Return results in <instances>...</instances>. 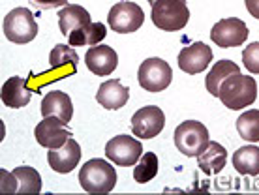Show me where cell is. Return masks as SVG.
Segmentation results:
<instances>
[{"instance_id": "ffe728a7", "label": "cell", "mask_w": 259, "mask_h": 195, "mask_svg": "<svg viewBox=\"0 0 259 195\" xmlns=\"http://www.w3.org/2000/svg\"><path fill=\"white\" fill-rule=\"evenodd\" d=\"M227 163V150L216 141H210L208 147L199 156H197V165L205 175H218Z\"/></svg>"}, {"instance_id": "484cf974", "label": "cell", "mask_w": 259, "mask_h": 195, "mask_svg": "<svg viewBox=\"0 0 259 195\" xmlns=\"http://www.w3.org/2000/svg\"><path fill=\"white\" fill-rule=\"evenodd\" d=\"M158 175V156L154 152H147L139 158V162L134 165V180L137 184L150 182Z\"/></svg>"}, {"instance_id": "cb8c5ba5", "label": "cell", "mask_w": 259, "mask_h": 195, "mask_svg": "<svg viewBox=\"0 0 259 195\" xmlns=\"http://www.w3.org/2000/svg\"><path fill=\"white\" fill-rule=\"evenodd\" d=\"M237 131L244 141L259 143V109H248L237 118Z\"/></svg>"}, {"instance_id": "9c48e42d", "label": "cell", "mask_w": 259, "mask_h": 195, "mask_svg": "<svg viewBox=\"0 0 259 195\" xmlns=\"http://www.w3.org/2000/svg\"><path fill=\"white\" fill-rule=\"evenodd\" d=\"M163 126H165V115L156 105L141 107L132 117V133L137 139H152V137L160 135Z\"/></svg>"}, {"instance_id": "f546056e", "label": "cell", "mask_w": 259, "mask_h": 195, "mask_svg": "<svg viewBox=\"0 0 259 195\" xmlns=\"http://www.w3.org/2000/svg\"><path fill=\"white\" fill-rule=\"evenodd\" d=\"M244 2H246V8H248V12H250V15L255 17V19H259V0H244Z\"/></svg>"}, {"instance_id": "d4e9b609", "label": "cell", "mask_w": 259, "mask_h": 195, "mask_svg": "<svg viewBox=\"0 0 259 195\" xmlns=\"http://www.w3.org/2000/svg\"><path fill=\"white\" fill-rule=\"evenodd\" d=\"M17 178V191L19 193H39L41 191V176L32 167H17L12 171Z\"/></svg>"}, {"instance_id": "7402d4cb", "label": "cell", "mask_w": 259, "mask_h": 195, "mask_svg": "<svg viewBox=\"0 0 259 195\" xmlns=\"http://www.w3.org/2000/svg\"><path fill=\"white\" fill-rule=\"evenodd\" d=\"M233 165L240 175H259V147L248 144V147H240L239 150H235Z\"/></svg>"}, {"instance_id": "3957f363", "label": "cell", "mask_w": 259, "mask_h": 195, "mask_svg": "<svg viewBox=\"0 0 259 195\" xmlns=\"http://www.w3.org/2000/svg\"><path fill=\"white\" fill-rule=\"evenodd\" d=\"M152 23L160 30L177 32L182 30L190 21V10L186 0H158L152 4Z\"/></svg>"}, {"instance_id": "4fadbf2b", "label": "cell", "mask_w": 259, "mask_h": 195, "mask_svg": "<svg viewBox=\"0 0 259 195\" xmlns=\"http://www.w3.org/2000/svg\"><path fill=\"white\" fill-rule=\"evenodd\" d=\"M81 160V147L75 139H68L64 147L55 150H47V162L55 173H71L79 165Z\"/></svg>"}, {"instance_id": "8fae6325", "label": "cell", "mask_w": 259, "mask_h": 195, "mask_svg": "<svg viewBox=\"0 0 259 195\" xmlns=\"http://www.w3.org/2000/svg\"><path fill=\"white\" fill-rule=\"evenodd\" d=\"M34 135H36V141H38L44 149L47 150H55L64 147L66 141L71 137V131L66 128V124H62L59 118H44L41 122L36 126L34 130Z\"/></svg>"}, {"instance_id": "5bb4252c", "label": "cell", "mask_w": 259, "mask_h": 195, "mask_svg": "<svg viewBox=\"0 0 259 195\" xmlns=\"http://www.w3.org/2000/svg\"><path fill=\"white\" fill-rule=\"evenodd\" d=\"M84 64L94 75H111L118 66L117 51L109 45H92L84 55Z\"/></svg>"}, {"instance_id": "603a6c76", "label": "cell", "mask_w": 259, "mask_h": 195, "mask_svg": "<svg viewBox=\"0 0 259 195\" xmlns=\"http://www.w3.org/2000/svg\"><path fill=\"white\" fill-rule=\"evenodd\" d=\"M107 36V28L104 23H91L77 32L68 36V45L81 47V45H100L102 39Z\"/></svg>"}, {"instance_id": "ac0fdd59", "label": "cell", "mask_w": 259, "mask_h": 195, "mask_svg": "<svg viewBox=\"0 0 259 195\" xmlns=\"http://www.w3.org/2000/svg\"><path fill=\"white\" fill-rule=\"evenodd\" d=\"M77 62H79V57L71 45L59 43V45H55L51 49L49 66H51V72L60 73V77L75 75L77 73Z\"/></svg>"}, {"instance_id": "277c9868", "label": "cell", "mask_w": 259, "mask_h": 195, "mask_svg": "<svg viewBox=\"0 0 259 195\" xmlns=\"http://www.w3.org/2000/svg\"><path fill=\"white\" fill-rule=\"evenodd\" d=\"M2 30L12 43H28L38 36V23L30 10L15 8L2 21Z\"/></svg>"}, {"instance_id": "52a82bcc", "label": "cell", "mask_w": 259, "mask_h": 195, "mask_svg": "<svg viewBox=\"0 0 259 195\" xmlns=\"http://www.w3.org/2000/svg\"><path fill=\"white\" fill-rule=\"evenodd\" d=\"M105 156L120 167H132L143 156V144L132 135H117L105 144Z\"/></svg>"}, {"instance_id": "7a4b0ae2", "label": "cell", "mask_w": 259, "mask_h": 195, "mask_svg": "<svg viewBox=\"0 0 259 195\" xmlns=\"http://www.w3.org/2000/svg\"><path fill=\"white\" fill-rule=\"evenodd\" d=\"M79 184L89 193H107L117 186V171L109 162L94 158L81 167Z\"/></svg>"}, {"instance_id": "e0dca14e", "label": "cell", "mask_w": 259, "mask_h": 195, "mask_svg": "<svg viewBox=\"0 0 259 195\" xmlns=\"http://www.w3.org/2000/svg\"><path fill=\"white\" fill-rule=\"evenodd\" d=\"M26 83H28V79L19 77V75H13V77L8 79L2 85V90H0L2 104L6 107H12V109H21V107L28 105L32 92L26 86Z\"/></svg>"}, {"instance_id": "8992f818", "label": "cell", "mask_w": 259, "mask_h": 195, "mask_svg": "<svg viewBox=\"0 0 259 195\" xmlns=\"http://www.w3.org/2000/svg\"><path fill=\"white\" fill-rule=\"evenodd\" d=\"M137 81L143 90L149 92H162L165 90L173 81V70L165 60L152 57L143 60L137 72Z\"/></svg>"}, {"instance_id": "4316f807", "label": "cell", "mask_w": 259, "mask_h": 195, "mask_svg": "<svg viewBox=\"0 0 259 195\" xmlns=\"http://www.w3.org/2000/svg\"><path fill=\"white\" fill-rule=\"evenodd\" d=\"M242 60H244V66H246L248 72L259 73V41H253V43L244 47Z\"/></svg>"}, {"instance_id": "5b68a950", "label": "cell", "mask_w": 259, "mask_h": 195, "mask_svg": "<svg viewBox=\"0 0 259 195\" xmlns=\"http://www.w3.org/2000/svg\"><path fill=\"white\" fill-rule=\"evenodd\" d=\"M210 143L208 130L197 120H184L175 130V147L184 156L197 158Z\"/></svg>"}, {"instance_id": "6da1fadb", "label": "cell", "mask_w": 259, "mask_h": 195, "mask_svg": "<svg viewBox=\"0 0 259 195\" xmlns=\"http://www.w3.org/2000/svg\"><path fill=\"white\" fill-rule=\"evenodd\" d=\"M218 98L227 109H244L257 100V83L252 75H242L240 72L233 73L220 85Z\"/></svg>"}, {"instance_id": "f1b7e54d", "label": "cell", "mask_w": 259, "mask_h": 195, "mask_svg": "<svg viewBox=\"0 0 259 195\" xmlns=\"http://www.w3.org/2000/svg\"><path fill=\"white\" fill-rule=\"evenodd\" d=\"M30 4L38 10H53V8H64L68 6V0H28Z\"/></svg>"}, {"instance_id": "9a60e30c", "label": "cell", "mask_w": 259, "mask_h": 195, "mask_svg": "<svg viewBox=\"0 0 259 195\" xmlns=\"http://www.w3.org/2000/svg\"><path fill=\"white\" fill-rule=\"evenodd\" d=\"M41 115H44V118H59L60 122L68 126L71 117H73L71 98L62 90H51L41 100Z\"/></svg>"}, {"instance_id": "7c38bea8", "label": "cell", "mask_w": 259, "mask_h": 195, "mask_svg": "<svg viewBox=\"0 0 259 195\" xmlns=\"http://www.w3.org/2000/svg\"><path fill=\"white\" fill-rule=\"evenodd\" d=\"M212 60V51L207 43L197 41L192 45L184 47L179 53V68L188 75H195V73L205 72Z\"/></svg>"}, {"instance_id": "ba28073f", "label": "cell", "mask_w": 259, "mask_h": 195, "mask_svg": "<svg viewBox=\"0 0 259 195\" xmlns=\"http://www.w3.org/2000/svg\"><path fill=\"white\" fill-rule=\"evenodd\" d=\"M107 21H109L111 30H115L118 34H130L139 30V26L145 21V13H143L139 4L122 0V2H117L109 10Z\"/></svg>"}, {"instance_id": "2e32d148", "label": "cell", "mask_w": 259, "mask_h": 195, "mask_svg": "<svg viewBox=\"0 0 259 195\" xmlns=\"http://www.w3.org/2000/svg\"><path fill=\"white\" fill-rule=\"evenodd\" d=\"M130 100V88L124 86L118 79H109L100 85L96 92V102L105 109L117 111L128 104Z\"/></svg>"}, {"instance_id": "44dd1931", "label": "cell", "mask_w": 259, "mask_h": 195, "mask_svg": "<svg viewBox=\"0 0 259 195\" xmlns=\"http://www.w3.org/2000/svg\"><path fill=\"white\" fill-rule=\"evenodd\" d=\"M239 72H240V68L235 64V62H231V60H218V62H214L212 70L208 72L207 79H205V86H207L208 94H212L214 98H218L222 83H224L229 75L239 73Z\"/></svg>"}, {"instance_id": "d6986e66", "label": "cell", "mask_w": 259, "mask_h": 195, "mask_svg": "<svg viewBox=\"0 0 259 195\" xmlns=\"http://www.w3.org/2000/svg\"><path fill=\"white\" fill-rule=\"evenodd\" d=\"M92 23L91 13L79 4H68L59 12V28L66 38Z\"/></svg>"}, {"instance_id": "83f0119b", "label": "cell", "mask_w": 259, "mask_h": 195, "mask_svg": "<svg viewBox=\"0 0 259 195\" xmlns=\"http://www.w3.org/2000/svg\"><path fill=\"white\" fill-rule=\"evenodd\" d=\"M0 176H2V186H0V189L4 193H15L17 191V178H15V175L2 169L0 171Z\"/></svg>"}, {"instance_id": "30bf717a", "label": "cell", "mask_w": 259, "mask_h": 195, "mask_svg": "<svg viewBox=\"0 0 259 195\" xmlns=\"http://www.w3.org/2000/svg\"><path fill=\"white\" fill-rule=\"evenodd\" d=\"M248 26L244 21L237 19V17H229V19H222L212 26L210 30V39L222 49L227 47H239L248 39Z\"/></svg>"}, {"instance_id": "4dcf8cb0", "label": "cell", "mask_w": 259, "mask_h": 195, "mask_svg": "<svg viewBox=\"0 0 259 195\" xmlns=\"http://www.w3.org/2000/svg\"><path fill=\"white\" fill-rule=\"evenodd\" d=\"M154 2H158V0H149V4H150V6H152V4H154Z\"/></svg>"}]
</instances>
